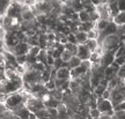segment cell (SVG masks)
Segmentation results:
<instances>
[{
	"label": "cell",
	"mask_w": 125,
	"mask_h": 119,
	"mask_svg": "<svg viewBox=\"0 0 125 119\" xmlns=\"http://www.w3.org/2000/svg\"><path fill=\"white\" fill-rule=\"evenodd\" d=\"M30 93H28L26 90H21V91H18V93H14V94H10L7 96V99L5 102L4 104L5 106L9 109L12 111H15L18 110L19 108L24 105V102H26V98L27 96L29 95Z\"/></svg>",
	"instance_id": "cell-1"
},
{
	"label": "cell",
	"mask_w": 125,
	"mask_h": 119,
	"mask_svg": "<svg viewBox=\"0 0 125 119\" xmlns=\"http://www.w3.org/2000/svg\"><path fill=\"white\" fill-rule=\"evenodd\" d=\"M9 2H13V1H15V0H8Z\"/></svg>",
	"instance_id": "cell-49"
},
{
	"label": "cell",
	"mask_w": 125,
	"mask_h": 119,
	"mask_svg": "<svg viewBox=\"0 0 125 119\" xmlns=\"http://www.w3.org/2000/svg\"><path fill=\"white\" fill-rule=\"evenodd\" d=\"M59 1H60L62 4H66V2H67V0H59Z\"/></svg>",
	"instance_id": "cell-48"
},
{
	"label": "cell",
	"mask_w": 125,
	"mask_h": 119,
	"mask_svg": "<svg viewBox=\"0 0 125 119\" xmlns=\"http://www.w3.org/2000/svg\"><path fill=\"white\" fill-rule=\"evenodd\" d=\"M23 7H24V4H21V2H18V1L9 2V5L5 9V15L10 16V18H21Z\"/></svg>",
	"instance_id": "cell-6"
},
{
	"label": "cell",
	"mask_w": 125,
	"mask_h": 119,
	"mask_svg": "<svg viewBox=\"0 0 125 119\" xmlns=\"http://www.w3.org/2000/svg\"><path fill=\"white\" fill-rule=\"evenodd\" d=\"M96 108H97L101 113H108L110 116L115 115V111H114V105L110 99H104L102 97H97L96 99Z\"/></svg>",
	"instance_id": "cell-7"
},
{
	"label": "cell",
	"mask_w": 125,
	"mask_h": 119,
	"mask_svg": "<svg viewBox=\"0 0 125 119\" xmlns=\"http://www.w3.org/2000/svg\"><path fill=\"white\" fill-rule=\"evenodd\" d=\"M100 46L102 48L103 51H115L119 48V36L115 34V35H109L103 37L102 40H100Z\"/></svg>",
	"instance_id": "cell-3"
},
{
	"label": "cell",
	"mask_w": 125,
	"mask_h": 119,
	"mask_svg": "<svg viewBox=\"0 0 125 119\" xmlns=\"http://www.w3.org/2000/svg\"><path fill=\"white\" fill-rule=\"evenodd\" d=\"M51 119H58V110L57 108H46Z\"/></svg>",
	"instance_id": "cell-32"
},
{
	"label": "cell",
	"mask_w": 125,
	"mask_h": 119,
	"mask_svg": "<svg viewBox=\"0 0 125 119\" xmlns=\"http://www.w3.org/2000/svg\"><path fill=\"white\" fill-rule=\"evenodd\" d=\"M14 113H15L16 116H19L21 119H29L30 111L26 108V105H23V106H21V108H19L18 110L14 111Z\"/></svg>",
	"instance_id": "cell-14"
},
{
	"label": "cell",
	"mask_w": 125,
	"mask_h": 119,
	"mask_svg": "<svg viewBox=\"0 0 125 119\" xmlns=\"http://www.w3.org/2000/svg\"><path fill=\"white\" fill-rule=\"evenodd\" d=\"M110 96H111V91L109 90V89H105L104 90V93L102 94V98H104V99H110Z\"/></svg>",
	"instance_id": "cell-42"
},
{
	"label": "cell",
	"mask_w": 125,
	"mask_h": 119,
	"mask_svg": "<svg viewBox=\"0 0 125 119\" xmlns=\"http://www.w3.org/2000/svg\"><path fill=\"white\" fill-rule=\"evenodd\" d=\"M111 1H117V0H104V2H111Z\"/></svg>",
	"instance_id": "cell-47"
},
{
	"label": "cell",
	"mask_w": 125,
	"mask_h": 119,
	"mask_svg": "<svg viewBox=\"0 0 125 119\" xmlns=\"http://www.w3.org/2000/svg\"><path fill=\"white\" fill-rule=\"evenodd\" d=\"M2 18H4V15H2V13H1V12H0V22H1V21H2Z\"/></svg>",
	"instance_id": "cell-45"
},
{
	"label": "cell",
	"mask_w": 125,
	"mask_h": 119,
	"mask_svg": "<svg viewBox=\"0 0 125 119\" xmlns=\"http://www.w3.org/2000/svg\"><path fill=\"white\" fill-rule=\"evenodd\" d=\"M78 15H79V21L80 22H88L89 21V13L86 12L85 9L78 12Z\"/></svg>",
	"instance_id": "cell-23"
},
{
	"label": "cell",
	"mask_w": 125,
	"mask_h": 119,
	"mask_svg": "<svg viewBox=\"0 0 125 119\" xmlns=\"http://www.w3.org/2000/svg\"><path fill=\"white\" fill-rule=\"evenodd\" d=\"M114 116L117 119H125V111H116Z\"/></svg>",
	"instance_id": "cell-40"
},
{
	"label": "cell",
	"mask_w": 125,
	"mask_h": 119,
	"mask_svg": "<svg viewBox=\"0 0 125 119\" xmlns=\"http://www.w3.org/2000/svg\"><path fill=\"white\" fill-rule=\"evenodd\" d=\"M53 62H54V58L48 53V57H46V66L48 67H52L53 66Z\"/></svg>",
	"instance_id": "cell-38"
},
{
	"label": "cell",
	"mask_w": 125,
	"mask_h": 119,
	"mask_svg": "<svg viewBox=\"0 0 125 119\" xmlns=\"http://www.w3.org/2000/svg\"><path fill=\"white\" fill-rule=\"evenodd\" d=\"M107 4H108V8H109L111 18L116 16L117 14L119 13V9H118V6H117V1H111V2H107Z\"/></svg>",
	"instance_id": "cell-18"
},
{
	"label": "cell",
	"mask_w": 125,
	"mask_h": 119,
	"mask_svg": "<svg viewBox=\"0 0 125 119\" xmlns=\"http://www.w3.org/2000/svg\"><path fill=\"white\" fill-rule=\"evenodd\" d=\"M24 105H26V108H27L30 112H32V113H35L36 111H38V110H41V109L45 108L43 101H42L41 98H38V97L31 95V94H29L27 96L26 102H24Z\"/></svg>",
	"instance_id": "cell-4"
},
{
	"label": "cell",
	"mask_w": 125,
	"mask_h": 119,
	"mask_svg": "<svg viewBox=\"0 0 125 119\" xmlns=\"http://www.w3.org/2000/svg\"><path fill=\"white\" fill-rule=\"evenodd\" d=\"M105 89H107V87H105V86H103V84L100 83L98 86H96V87L93 89V93L95 94L97 97H101V96H102V94L104 93V90H105Z\"/></svg>",
	"instance_id": "cell-24"
},
{
	"label": "cell",
	"mask_w": 125,
	"mask_h": 119,
	"mask_svg": "<svg viewBox=\"0 0 125 119\" xmlns=\"http://www.w3.org/2000/svg\"><path fill=\"white\" fill-rule=\"evenodd\" d=\"M115 62H116L118 66H123L125 64V56H121V57H116L115 58Z\"/></svg>",
	"instance_id": "cell-37"
},
{
	"label": "cell",
	"mask_w": 125,
	"mask_h": 119,
	"mask_svg": "<svg viewBox=\"0 0 125 119\" xmlns=\"http://www.w3.org/2000/svg\"><path fill=\"white\" fill-rule=\"evenodd\" d=\"M117 76L121 79V78H124L125 76V64L123 65V66H121V68H119V71H118V73H117Z\"/></svg>",
	"instance_id": "cell-41"
},
{
	"label": "cell",
	"mask_w": 125,
	"mask_h": 119,
	"mask_svg": "<svg viewBox=\"0 0 125 119\" xmlns=\"http://www.w3.org/2000/svg\"><path fill=\"white\" fill-rule=\"evenodd\" d=\"M16 62L18 65H26L27 62V54H23V56H16Z\"/></svg>",
	"instance_id": "cell-34"
},
{
	"label": "cell",
	"mask_w": 125,
	"mask_h": 119,
	"mask_svg": "<svg viewBox=\"0 0 125 119\" xmlns=\"http://www.w3.org/2000/svg\"><path fill=\"white\" fill-rule=\"evenodd\" d=\"M117 31H118V27L116 26V23H114L112 21H109L108 23V26L103 29L101 32H100V37H98V42L102 40L103 37H105V36H109V35H115L117 34Z\"/></svg>",
	"instance_id": "cell-8"
},
{
	"label": "cell",
	"mask_w": 125,
	"mask_h": 119,
	"mask_svg": "<svg viewBox=\"0 0 125 119\" xmlns=\"http://www.w3.org/2000/svg\"><path fill=\"white\" fill-rule=\"evenodd\" d=\"M114 61H115V51H104L102 57H101L100 64L103 67H108L110 66Z\"/></svg>",
	"instance_id": "cell-10"
},
{
	"label": "cell",
	"mask_w": 125,
	"mask_h": 119,
	"mask_svg": "<svg viewBox=\"0 0 125 119\" xmlns=\"http://www.w3.org/2000/svg\"><path fill=\"white\" fill-rule=\"evenodd\" d=\"M34 2H42V1H44V0H32Z\"/></svg>",
	"instance_id": "cell-46"
},
{
	"label": "cell",
	"mask_w": 125,
	"mask_h": 119,
	"mask_svg": "<svg viewBox=\"0 0 125 119\" xmlns=\"http://www.w3.org/2000/svg\"><path fill=\"white\" fill-rule=\"evenodd\" d=\"M56 79L62 80H71V69L68 67H60L58 69H56Z\"/></svg>",
	"instance_id": "cell-13"
},
{
	"label": "cell",
	"mask_w": 125,
	"mask_h": 119,
	"mask_svg": "<svg viewBox=\"0 0 125 119\" xmlns=\"http://www.w3.org/2000/svg\"><path fill=\"white\" fill-rule=\"evenodd\" d=\"M123 54H124V56H125V45H124V53H123Z\"/></svg>",
	"instance_id": "cell-50"
},
{
	"label": "cell",
	"mask_w": 125,
	"mask_h": 119,
	"mask_svg": "<svg viewBox=\"0 0 125 119\" xmlns=\"http://www.w3.org/2000/svg\"><path fill=\"white\" fill-rule=\"evenodd\" d=\"M42 50V49L38 46V45H35V46H30V49H29V52H28V56H30V57H37L38 56V53H40V51Z\"/></svg>",
	"instance_id": "cell-26"
},
{
	"label": "cell",
	"mask_w": 125,
	"mask_h": 119,
	"mask_svg": "<svg viewBox=\"0 0 125 119\" xmlns=\"http://www.w3.org/2000/svg\"><path fill=\"white\" fill-rule=\"evenodd\" d=\"M44 87L46 88V90H48V91H52V90H54V89L57 88V87H56L54 79H50L48 82H45V83H44Z\"/></svg>",
	"instance_id": "cell-30"
},
{
	"label": "cell",
	"mask_w": 125,
	"mask_h": 119,
	"mask_svg": "<svg viewBox=\"0 0 125 119\" xmlns=\"http://www.w3.org/2000/svg\"><path fill=\"white\" fill-rule=\"evenodd\" d=\"M86 46L89 49L90 52H94L100 48V42L97 40H88L86 42Z\"/></svg>",
	"instance_id": "cell-19"
},
{
	"label": "cell",
	"mask_w": 125,
	"mask_h": 119,
	"mask_svg": "<svg viewBox=\"0 0 125 119\" xmlns=\"http://www.w3.org/2000/svg\"><path fill=\"white\" fill-rule=\"evenodd\" d=\"M112 119H117V118H116V117H115V116H114V117H112Z\"/></svg>",
	"instance_id": "cell-51"
},
{
	"label": "cell",
	"mask_w": 125,
	"mask_h": 119,
	"mask_svg": "<svg viewBox=\"0 0 125 119\" xmlns=\"http://www.w3.org/2000/svg\"><path fill=\"white\" fill-rule=\"evenodd\" d=\"M22 89H23L22 78H18V79L14 80L4 79L0 81V91L6 94V95H10V94L21 91Z\"/></svg>",
	"instance_id": "cell-2"
},
{
	"label": "cell",
	"mask_w": 125,
	"mask_h": 119,
	"mask_svg": "<svg viewBox=\"0 0 125 119\" xmlns=\"http://www.w3.org/2000/svg\"><path fill=\"white\" fill-rule=\"evenodd\" d=\"M29 49H30V45L28 44L27 42H20L10 52L13 53L15 57L16 56H23V54H28Z\"/></svg>",
	"instance_id": "cell-11"
},
{
	"label": "cell",
	"mask_w": 125,
	"mask_h": 119,
	"mask_svg": "<svg viewBox=\"0 0 125 119\" xmlns=\"http://www.w3.org/2000/svg\"><path fill=\"white\" fill-rule=\"evenodd\" d=\"M89 49L86 46V44H78V51H76V57L80 58V60H89L90 57Z\"/></svg>",
	"instance_id": "cell-12"
},
{
	"label": "cell",
	"mask_w": 125,
	"mask_h": 119,
	"mask_svg": "<svg viewBox=\"0 0 125 119\" xmlns=\"http://www.w3.org/2000/svg\"><path fill=\"white\" fill-rule=\"evenodd\" d=\"M117 6L119 12H125V0H117Z\"/></svg>",
	"instance_id": "cell-39"
},
{
	"label": "cell",
	"mask_w": 125,
	"mask_h": 119,
	"mask_svg": "<svg viewBox=\"0 0 125 119\" xmlns=\"http://www.w3.org/2000/svg\"><path fill=\"white\" fill-rule=\"evenodd\" d=\"M87 35H88V40H98V37H100V31H98L97 29L93 28L92 30H89L87 32Z\"/></svg>",
	"instance_id": "cell-27"
},
{
	"label": "cell",
	"mask_w": 125,
	"mask_h": 119,
	"mask_svg": "<svg viewBox=\"0 0 125 119\" xmlns=\"http://www.w3.org/2000/svg\"><path fill=\"white\" fill-rule=\"evenodd\" d=\"M96 12L100 14V18L104 19V20H108V21H112V18L110 15V12H109V8H108V4L103 1L102 4H100L96 6Z\"/></svg>",
	"instance_id": "cell-9"
},
{
	"label": "cell",
	"mask_w": 125,
	"mask_h": 119,
	"mask_svg": "<svg viewBox=\"0 0 125 119\" xmlns=\"http://www.w3.org/2000/svg\"><path fill=\"white\" fill-rule=\"evenodd\" d=\"M67 42H68V43H72V44H78L76 37L73 32H71L70 35H67Z\"/></svg>",
	"instance_id": "cell-36"
},
{
	"label": "cell",
	"mask_w": 125,
	"mask_h": 119,
	"mask_svg": "<svg viewBox=\"0 0 125 119\" xmlns=\"http://www.w3.org/2000/svg\"><path fill=\"white\" fill-rule=\"evenodd\" d=\"M114 111L116 112V111H125V101L121 102V103H118L117 105L114 106Z\"/></svg>",
	"instance_id": "cell-35"
},
{
	"label": "cell",
	"mask_w": 125,
	"mask_h": 119,
	"mask_svg": "<svg viewBox=\"0 0 125 119\" xmlns=\"http://www.w3.org/2000/svg\"><path fill=\"white\" fill-rule=\"evenodd\" d=\"M100 19H101V18H100V14H98L96 10H95V12L89 13V21H90V22H95V23H96Z\"/></svg>",
	"instance_id": "cell-33"
},
{
	"label": "cell",
	"mask_w": 125,
	"mask_h": 119,
	"mask_svg": "<svg viewBox=\"0 0 125 119\" xmlns=\"http://www.w3.org/2000/svg\"><path fill=\"white\" fill-rule=\"evenodd\" d=\"M64 46H65V50L70 51L73 56H75L76 54V51H78V44H72V43H68V42H67Z\"/></svg>",
	"instance_id": "cell-25"
},
{
	"label": "cell",
	"mask_w": 125,
	"mask_h": 119,
	"mask_svg": "<svg viewBox=\"0 0 125 119\" xmlns=\"http://www.w3.org/2000/svg\"><path fill=\"white\" fill-rule=\"evenodd\" d=\"M7 96H8V95H6V94L0 91V103H5L6 99H7Z\"/></svg>",
	"instance_id": "cell-44"
},
{
	"label": "cell",
	"mask_w": 125,
	"mask_h": 119,
	"mask_svg": "<svg viewBox=\"0 0 125 119\" xmlns=\"http://www.w3.org/2000/svg\"><path fill=\"white\" fill-rule=\"evenodd\" d=\"M73 57V54H72L70 51H67V50H64L62 52V56H60V59H62L64 62H68L70 61V59Z\"/></svg>",
	"instance_id": "cell-29"
},
{
	"label": "cell",
	"mask_w": 125,
	"mask_h": 119,
	"mask_svg": "<svg viewBox=\"0 0 125 119\" xmlns=\"http://www.w3.org/2000/svg\"><path fill=\"white\" fill-rule=\"evenodd\" d=\"M23 82H27L29 84H35V83H43L42 82V73L37 72L34 68H29L26 71V73L22 75Z\"/></svg>",
	"instance_id": "cell-5"
},
{
	"label": "cell",
	"mask_w": 125,
	"mask_h": 119,
	"mask_svg": "<svg viewBox=\"0 0 125 119\" xmlns=\"http://www.w3.org/2000/svg\"><path fill=\"white\" fill-rule=\"evenodd\" d=\"M108 23H109V21H108V20H104V19H100L97 22L95 23V29H97V30L101 32V31H102L103 29H104V28L108 26Z\"/></svg>",
	"instance_id": "cell-22"
},
{
	"label": "cell",
	"mask_w": 125,
	"mask_h": 119,
	"mask_svg": "<svg viewBox=\"0 0 125 119\" xmlns=\"http://www.w3.org/2000/svg\"><path fill=\"white\" fill-rule=\"evenodd\" d=\"M14 116H15L14 111L9 110V109L6 108V109L1 112V115H0V119H14Z\"/></svg>",
	"instance_id": "cell-21"
},
{
	"label": "cell",
	"mask_w": 125,
	"mask_h": 119,
	"mask_svg": "<svg viewBox=\"0 0 125 119\" xmlns=\"http://www.w3.org/2000/svg\"><path fill=\"white\" fill-rule=\"evenodd\" d=\"M112 22L116 23L117 27H122L125 24V12H119L116 16L112 18Z\"/></svg>",
	"instance_id": "cell-15"
},
{
	"label": "cell",
	"mask_w": 125,
	"mask_h": 119,
	"mask_svg": "<svg viewBox=\"0 0 125 119\" xmlns=\"http://www.w3.org/2000/svg\"><path fill=\"white\" fill-rule=\"evenodd\" d=\"M81 61H82V60H80V58H78L76 56H73V57L70 59V61L67 62V67H68L70 69H74L75 67L80 66Z\"/></svg>",
	"instance_id": "cell-17"
},
{
	"label": "cell",
	"mask_w": 125,
	"mask_h": 119,
	"mask_svg": "<svg viewBox=\"0 0 125 119\" xmlns=\"http://www.w3.org/2000/svg\"><path fill=\"white\" fill-rule=\"evenodd\" d=\"M31 68H34V69H36L37 72H40V73H42V72L44 71L45 68H46V65H44L43 62H40V61H36L32 66H31Z\"/></svg>",
	"instance_id": "cell-31"
},
{
	"label": "cell",
	"mask_w": 125,
	"mask_h": 119,
	"mask_svg": "<svg viewBox=\"0 0 125 119\" xmlns=\"http://www.w3.org/2000/svg\"><path fill=\"white\" fill-rule=\"evenodd\" d=\"M74 35H75V37H76L78 44H86V42L88 40V35H87V32L78 30L76 32H74Z\"/></svg>",
	"instance_id": "cell-16"
},
{
	"label": "cell",
	"mask_w": 125,
	"mask_h": 119,
	"mask_svg": "<svg viewBox=\"0 0 125 119\" xmlns=\"http://www.w3.org/2000/svg\"><path fill=\"white\" fill-rule=\"evenodd\" d=\"M35 115H36V117H37V119H51L49 116V112L46 110V108H43V109H41V110L36 111Z\"/></svg>",
	"instance_id": "cell-20"
},
{
	"label": "cell",
	"mask_w": 125,
	"mask_h": 119,
	"mask_svg": "<svg viewBox=\"0 0 125 119\" xmlns=\"http://www.w3.org/2000/svg\"><path fill=\"white\" fill-rule=\"evenodd\" d=\"M100 115H101V112H100V110L97 108H94V109H89L88 110V116L90 117V119H98Z\"/></svg>",
	"instance_id": "cell-28"
},
{
	"label": "cell",
	"mask_w": 125,
	"mask_h": 119,
	"mask_svg": "<svg viewBox=\"0 0 125 119\" xmlns=\"http://www.w3.org/2000/svg\"><path fill=\"white\" fill-rule=\"evenodd\" d=\"M112 117L114 116H110V115H108V113H101L98 119H112Z\"/></svg>",
	"instance_id": "cell-43"
}]
</instances>
